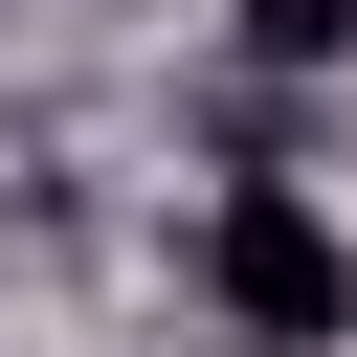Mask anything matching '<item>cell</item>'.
Returning <instances> with one entry per match:
<instances>
[{
  "label": "cell",
  "mask_w": 357,
  "mask_h": 357,
  "mask_svg": "<svg viewBox=\"0 0 357 357\" xmlns=\"http://www.w3.org/2000/svg\"><path fill=\"white\" fill-rule=\"evenodd\" d=\"M201 290H223V335H245V357H335V335H357V223H335L312 178H223Z\"/></svg>",
  "instance_id": "cell-1"
},
{
  "label": "cell",
  "mask_w": 357,
  "mask_h": 357,
  "mask_svg": "<svg viewBox=\"0 0 357 357\" xmlns=\"http://www.w3.org/2000/svg\"><path fill=\"white\" fill-rule=\"evenodd\" d=\"M245 67H357V0H245Z\"/></svg>",
  "instance_id": "cell-2"
}]
</instances>
